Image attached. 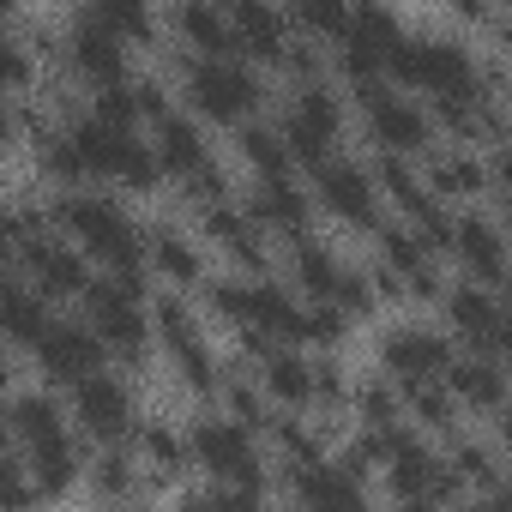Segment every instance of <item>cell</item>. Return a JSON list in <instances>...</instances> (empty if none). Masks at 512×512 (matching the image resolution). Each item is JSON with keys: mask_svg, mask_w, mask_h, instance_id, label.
Listing matches in <instances>:
<instances>
[{"mask_svg": "<svg viewBox=\"0 0 512 512\" xmlns=\"http://www.w3.org/2000/svg\"><path fill=\"white\" fill-rule=\"evenodd\" d=\"M49 223L85 253V260L103 266V278H115L121 290L145 296V229L109 199V193H91V187H67L55 205H49Z\"/></svg>", "mask_w": 512, "mask_h": 512, "instance_id": "obj_1", "label": "cell"}, {"mask_svg": "<svg viewBox=\"0 0 512 512\" xmlns=\"http://www.w3.org/2000/svg\"><path fill=\"white\" fill-rule=\"evenodd\" d=\"M187 458L211 476L205 500H241V506H253V500L272 494V476H266V458H260V434L241 428L223 410L199 416L187 428Z\"/></svg>", "mask_w": 512, "mask_h": 512, "instance_id": "obj_2", "label": "cell"}, {"mask_svg": "<svg viewBox=\"0 0 512 512\" xmlns=\"http://www.w3.org/2000/svg\"><path fill=\"white\" fill-rule=\"evenodd\" d=\"M386 79L410 97H482L476 91V55L458 37H398Z\"/></svg>", "mask_w": 512, "mask_h": 512, "instance_id": "obj_3", "label": "cell"}, {"mask_svg": "<svg viewBox=\"0 0 512 512\" xmlns=\"http://www.w3.org/2000/svg\"><path fill=\"white\" fill-rule=\"evenodd\" d=\"M181 91L217 127H241L266 109V79L235 55H181Z\"/></svg>", "mask_w": 512, "mask_h": 512, "instance_id": "obj_4", "label": "cell"}, {"mask_svg": "<svg viewBox=\"0 0 512 512\" xmlns=\"http://www.w3.org/2000/svg\"><path fill=\"white\" fill-rule=\"evenodd\" d=\"M398 37H404V19L386 7V0H350V19H344V31L332 37V49H338V73H344L350 85H374V79H386V61H392Z\"/></svg>", "mask_w": 512, "mask_h": 512, "instance_id": "obj_5", "label": "cell"}, {"mask_svg": "<svg viewBox=\"0 0 512 512\" xmlns=\"http://www.w3.org/2000/svg\"><path fill=\"white\" fill-rule=\"evenodd\" d=\"M356 91V109H362V127L374 139V151H398V157H422L434 145V121L428 109L398 91L392 79H374V85H350Z\"/></svg>", "mask_w": 512, "mask_h": 512, "instance_id": "obj_6", "label": "cell"}, {"mask_svg": "<svg viewBox=\"0 0 512 512\" xmlns=\"http://www.w3.org/2000/svg\"><path fill=\"white\" fill-rule=\"evenodd\" d=\"M151 338L169 350V368H175V380L193 392V398H211L217 392V356H211V344H205V332H199V320H193V308L181 302V296H157L151 302Z\"/></svg>", "mask_w": 512, "mask_h": 512, "instance_id": "obj_7", "label": "cell"}, {"mask_svg": "<svg viewBox=\"0 0 512 512\" xmlns=\"http://www.w3.org/2000/svg\"><path fill=\"white\" fill-rule=\"evenodd\" d=\"M67 392H73L67 416H73L79 440H91V446H127V440H133V428H139V398H133L127 380H115V374L97 368V374L73 380Z\"/></svg>", "mask_w": 512, "mask_h": 512, "instance_id": "obj_8", "label": "cell"}, {"mask_svg": "<svg viewBox=\"0 0 512 512\" xmlns=\"http://www.w3.org/2000/svg\"><path fill=\"white\" fill-rule=\"evenodd\" d=\"M79 302H85V326L103 338V350L139 368L145 350H151V314H145V302L133 290H121L115 278H91Z\"/></svg>", "mask_w": 512, "mask_h": 512, "instance_id": "obj_9", "label": "cell"}, {"mask_svg": "<svg viewBox=\"0 0 512 512\" xmlns=\"http://www.w3.org/2000/svg\"><path fill=\"white\" fill-rule=\"evenodd\" d=\"M278 133H284V145H290V163H308V169H314L320 157H332L338 139H344V103H338V91L320 85V79L296 85L290 109L278 115Z\"/></svg>", "mask_w": 512, "mask_h": 512, "instance_id": "obj_10", "label": "cell"}, {"mask_svg": "<svg viewBox=\"0 0 512 512\" xmlns=\"http://www.w3.org/2000/svg\"><path fill=\"white\" fill-rule=\"evenodd\" d=\"M13 253H19L13 266H19V272L49 296V302H79V296H85V284L97 278V272H91V260H85V253H79L61 229L19 235V247H13Z\"/></svg>", "mask_w": 512, "mask_h": 512, "instance_id": "obj_11", "label": "cell"}, {"mask_svg": "<svg viewBox=\"0 0 512 512\" xmlns=\"http://www.w3.org/2000/svg\"><path fill=\"white\" fill-rule=\"evenodd\" d=\"M440 314H446L452 344L482 350V356H506V332H512V326H506V302H500V290L458 278V284L440 290Z\"/></svg>", "mask_w": 512, "mask_h": 512, "instance_id": "obj_12", "label": "cell"}, {"mask_svg": "<svg viewBox=\"0 0 512 512\" xmlns=\"http://www.w3.org/2000/svg\"><path fill=\"white\" fill-rule=\"evenodd\" d=\"M446 260L458 266V278L500 290V284H506V229H500V211H488L482 199L464 205V211L452 217V247H446Z\"/></svg>", "mask_w": 512, "mask_h": 512, "instance_id": "obj_13", "label": "cell"}, {"mask_svg": "<svg viewBox=\"0 0 512 512\" xmlns=\"http://www.w3.org/2000/svg\"><path fill=\"white\" fill-rule=\"evenodd\" d=\"M314 205L326 211V217H338L344 229H374L380 223V193H374V175H368V163H350V157H320L314 163Z\"/></svg>", "mask_w": 512, "mask_h": 512, "instance_id": "obj_14", "label": "cell"}, {"mask_svg": "<svg viewBox=\"0 0 512 512\" xmlns=\"http://www.w3.org/2000/svg\"><path fill=\"white\" fill-rule=\"evenodd\" d=\"M199 235L223 253L235 272H247V278H260L272 266V235L247 217V205H229V193L211 199V205H199Z\"/></svg>", "mask_w": 512, "mask_h": 512, "instance_id": "obj_15", "label": "cell"}, {"mask_svg": "<svg viewBox=\"0 0 512 512\" xmlns=\"http://www.w3.org/2000/svg\"><path fill=\"white\" fill-rule=\"evenodd\" d=\"M247 217L260 223L272 241H296L314 229V193L284 169V175H253L247 187Z\"/></svg>", "mask_w": 512, "mask_h": 512, "instance_id": "obj_16", "label": "cell"}, {"mask_svg": "<svg viewBox=\"0 0 512 512\" xmlns=\"http://www.w3.org/2000/svg\"><path fill=\"white\" fill-rule=\"evenodd\" d=\"M452 350H458L452 332L404 320V326H392V332L380 338V374H392L398 386H404V380H440L446 362H452Z\"/></svg>", "mask_w": 512, "mask_h": 512, "instance_id": "obj_17", "label": "cell"}, {"mask_svg": "<svg viewBox=\"0 0 512 512\" xmlns=\"http://www.w3.org/2000/svg\"><path fill=\"white\" fill-rule=\"evenodd\" d=\"M31 350H37V368H43L49 386H73V380H85V374H97L109 362L103 338L85 320H49V332Z\"/></svg>", "mask_w": 512, "mask_h": 512, "instance_id": "obj_18", "label": "cell"}, {"mask_svg": "<svg viewBox=\"0 0 512 512\" xmlns=\"http://www.w3.org/2000/svg\"><path fill=\"white\" fill-rule=\"evenodd\" d=\"M61 61H67V73H73L79 85H91V91L127 79V43H121L115 31H103L91 13L61 31Z\"/></svg>", "mask_w": 512, "mask_h": 512, "instance_id": "obj_19", "label": "cell"}, {"mask_svg": "<svg viewBox=\"0 0 512 512\" xmlns=\"http://www.w3.org/2000/svg\"><path fill=\"white\" fill-rule=\"evenodd\" d=\"M446 392L464 404V416H488L500 422L506 410V356H482V350H452L446 362Z\"/></svg>", "mask_w": 512, "mask_h": 512, "instance_id": "obj_20", "label": "cell"}, {"mask_svg": "<svg viewBox=\"0 0 512 512\" xmlns=\"http://www.w3.org/2000/svg\"><path fill=\"white\" fill-rule=\"evenodd\" d=\"M223 19H229L235 55L278 67V55H284V43H290V19L278 13V0H223Z\"/></svg>", "mask_w": 512, "mask_h": 512, "instance_id": "obj_21", "label": "cell"}, {"mask_svg": "<svg viewBox=\"0 0 512 512\" xmlns=\"http://www.w3.org/2000/svg\"><path fill=\"white\" fill-rule=\"evenodd\" d=\"M49 296L19 272V266H7L0 260V344H19V350H31L43 332H49Z\"/></svg>", "mask_w": 512, "mask_h": 512, "instance_id": "obj_22", "label": "cell"}, {"mask_svg": "<svg viewBox=\"0 0 512 512\" xmlns=\"http://www.w3.org/2000/svg\"><path fill=\"white\" fill-rule=\"evenodd\" d=\"M253 374H260L272 410H314V356H302V344H272L253 362Z\"/></svg>", "mask_w": 512, "mask_h": 512, "instance_id": "obj_23", "label": "cell"}, {"mask_svg": "<svg viewBox=\"0 0 512 512\" xmlns=\"http://www.w3.org/2000/svg\"><path fill=\"white\" fill-rule=\"evenodd\" d=\"M284 494L302 500V506H362L368 500V482H356L332 452L314 458V464H290L284 470Z\"/></svg>", "mask_w": 512, "mask_h": 512, "instance_id": "obj_24", "label": "cell"}, {"mask_svg": "<svg viewBox=\"0 0 512 512\" xmlns=\"http://www.w3.org/2000/svg\"><path fill=\"white\" fill-rule=\"evenodd\" d=\"M145 272L169 278L175 290H199L205 284V253L193 235H181L175 223H151L145 229Z\"/></svg>", "mask_w": 512, "mask_h": 512, "instance_id": "obj_25", "label": "cell"}, {"mask_svg": "<svg viewBox=\"0 0 512 512\" xmlns=\"http://www.w3.org/2000/svg\"><path fill=\"white\" fill-rule=\"evenodd\" d=\"M7 422H13V446H19V452L61 446V440H73V434H79V428H73V416H67L49 392H19V398L7 404Z\"/></svg>", "mask_w": 512, "mask_h": 512, "instance_id": "obj_26", "label": "cell"}, {"mask_svg": "<svg viewBox=\"0 0 512 512\" xmlns=\"http://www.w3.org/2000/svg\"><path fill=\"white\" fill-rule=\"evenodd\" d=\"M446 440H452L446 464L458 470V482H464L476 500H500V488H506V458H500V446L482 440V434H470V428H458V434H446Z\"/></svg>", "mask_w": 512, "mask_h": 512, "instance_id": "obj_27", "label": "cell"}, {"mask_svg": "<svg viewBox=\"0 0 512 512\" xmlns=\"http://www.w3.org/2000/svg\"><path fill=\"white\" fill-rule=\"evenodd\" d=\"M169 31H175V43L187 55H235L223 0H175V7H169Z\"/></svg>", "mask_w": 512, "mask_h": 512, "instance_id": "obj_28", "label": "cell"}, {"mask_svg": "<svg viewBox=\"0 0 512 512\" xmlns=\"http://www.w3.org/2000/svg\"><path fill=\"white\" fill-rule=\"evenodd\" d=\"M398 398H404V422L422 428V434H458V428L470 422L464 404L446 392V380H404Z\"/></svg>", "mask_w": 512, "mask_h": 512, "instance_id": "obj_29", "label": "cell"}, {"mask_svg": "<svg viewBox=\"0 0 512 512\" xmlns=\"http://www.w3.org/2000/svg\"><path fill=\"white\" fill-rule=\"evenodd\" d=\"M133 452H139V464L157 476V482H169V476H181L193 458H187V434L175 428V422H163V416H139V428H133V440H127Z\"/></svg>", "mask_w": 512, "mask_h": 512, "instance_id": "obj_30", "label": "cell"}, {"mask_svg": "<svg viewBox=\"0 0 512 512\" xmlns=\"http://www.w3.org/2000/svg\"><path fill=\"white\" fill-rule=\"evenodd\" d=\"M338 272H344V260H338V253L314 229L290 241V290L296 296H332L338 290Z\"/></svg>", "mask_w": 512, "mask_h": 512, "instance_id": "obj_31", "label": "cell"}, {"mask_svg": "<svg viewBox=\"0 0 512 512\" xmlns=\"http://www.w3.org/2000/svg\"><path fill=\"white\" fill-rule=\"evenodd\" d=\"M157 127V139H151V151H157V163H163V175H187V169H199V163H211V145H205V133L187 121V115H163V121H151Z\"/></svg>", "mask_w": 512, "mask_h": 512, "instance_id": "obj_32", "label": "cell"}, {"mask_svg": "<svg viewBox=\"0 0 512 512\" xmlns=\"http://www.w3.org/2000/svg\"><path fill=\"white\" fill-rule=\"evenodd\" d=\"M85 482H91V494H97V500H139V494H157V488H163L157 476L145 482V476H139V464H133L121 446H97V458L85 464Z\"/></svg>", "mask_w": 512, "mask_h": 512, "instance_id": "obj_33", "label": "cell"}, {"mask_svg": "<svg viewBox=\"0 0 512 512\" xmlns=\"http://www.w3.org/2000/svg\"><path fill=\"white\" fill-rule=\"evenodd\" d=\"M85 13L103 31H115L127 49L133 43H157V7H151V0H85Z\"/></svg>", "mask_w": 512, "mask_h": 512, "instance_id": "obj_34", "label": "cell"}, {"mask_svg": "<svg viewBox=\"0 0 512 512\" xmlns=\"http://www.w3.org/2000/svg\"><path fill=\"white\" fill-rule=\"evenodd\" d=\"M350 326H356V320H350L332 296H302L290 344H320V350H332V344H344V338H350Z\"/></svg>", "mask_w": 512, "mask_h": 512, "instance_id": "obj_35", "label": "cell"}, {"mask_svg": "<svg viewBox=\"0 0 512 512\" xmlns=\"http://www.w3.org/2000/svg\"><path fill=\"white\" fill-rule=\"evenodd\" d=\"M235 145H241V157L253 163V175H284V169H296L284 133H278L272 121H260V115H247V121L235 127Z\"/></svg>", "mask_w": 512, "mask_h": 512, "instance_id": "obj_36", "label": "cell"}, {"mask_svg": "<svg viewBox=\"0 0 512 512\" xmlns=\"http://www.w3.org/2000/svg\"><path fill=\"white\" fill-rule=\"evenodd\" d=\"M350 410L362 416V428H392L404 422V398H398V380L392 374H368L350 386Z\"/></svg>", "mask_w": 512, "mask_h": 512, "instance_id": "obj_37", "label": "cell"}, {"mask_svg": "<svg viewBox=\"0 0 512 512\" xmlns=\"http://www.w3.org/2000/svg\"><path fill=\"white\" fill-rule=\"evenodd\" d=\"M290 19H296L302 37L332 43V37L344 31V19H350V0H290Z\"/></svg>", "mask_w": 512, "mask_h": 512, "instance_id": "obj_38", "label": "cell"}, {"mask_svg": "<svg viewBox=\"0 0 512 512\" xmlns=\"http://www.w3.org/2000/svg\"><path fill=\"white\" fill-rule=\"evenodd\" d=\"M332 302H338L350 320H374V314H380V296H374V284H368V266H344Z\"/></svg>", "mask_w": 512, "mask_h": 512, "instance_id": "obj_39", "label": "cell"}, {"mask_svg": "<svg viewBox=\"0 0 512 512\" xmlns=\"http://www.w3.org/2000/svg\"><path fill=\"white\" fill-rule=\"evenodd\" d=\"M344 404H350V374H344V362H332V356H314V410L338 416Z\"/></svg>", "mask_w": 512, "mask_h": 512, "instance_id": "obj_40", "label": "cell"}, {"mask_svg": "<svg viewBox=\"0 0 512 512\" xmlns=\"http://www.w3.org/2000/svg\"><path fill=\"white\" fill-rule=\"evenodd\" d=\"M25 85H37V67H31L25 43L0 25V91H25Z\"/></svg>", "mask_w": 512, "mask_h": 512, "instance_id": "obj_41", "label": "cell"}, {"mask_svg": "<svg viewBox=\"0 0 512 512\" xmlns=\"http://www.w3.org/2000/svg\"><path fill=\"white\" fill-rule=\"evenodd\" d=\"M25 500H37V488H31L25 458L7 446V452H0V506H25Z\"/></svg>", "mask_w": 512, "mask_h": 512, "instance_id": "obj_42", "label": "cell"}, {"mask_svg": "<svg viewBox=\"0 0 512 512\" xmlns=\"http://www.w3.org/2000/svg\"><path fill=\"white\" fill-rule=\"evenodd\" d=\"M13 241H19V229H13V211L0 205V260H7V253H13Z\"/></svg>", "mask_w": 512, "mask_h": 512, "instance_id": "obj_43", "label": "cell"}, {"mask_svg": "<svg viewBox=\"0 0 512 512\" xmlns=\"http://www.w3.org/2000/svg\"><path fill=\"white\" fill-rule=\"evenodd\" d=\"M13 446V422H7V404H0V452Z\"/></svg>", "mask_w": 512, "mask_h": 512, "instance_id": "obj_44", "label": "cell"}, {"mask_svg": "<svg viewBox=\"0 0 512 512\" xmlns=\"http://www.w3.org/2000/svg\"><path fill=\"white\" fill-rule=\"evenodd\" d=\"M7 386H13V362H7V356H0V392H7Z\"/></svg>", "mask_w": 512, "mask_h": 512, "instance_id": "obj_45", "label": "cell"}, {"mask_svg": "<svg viewBox=\"0 0 512 512\" xmlns=\"http://www.w3.org/2000/svg\"><path fill=\"white\" fill-rule=\"evenodd\" d=\"M25 7V0H0V19H7V13H19Z\"/></svg>", "mask_w": 512, "mask_h": 512, "instance_id": "obj_46", "label": "cell"}]
</instances>
